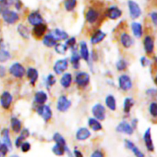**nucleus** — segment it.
I'll use <instances>...</instances> for the list:
<instances>
[{
	"mask_svg": "<svg viewBox=\"0 0 157 157\" xmlns=\"http://www.w3.org/2000/svg\"><path fill=\"white\" fill-rule=\"evenodd\" d=\"M90 157H104V153L100 150H95L93 153L91 154Z\"/></svg>",
	"mask_w": 157,
	"mask_h": 157,
	"instance_id": "nucleus-50",
	"label": "nucleus"
},
{
	"mask_svg": "<svg viewBox=\"0 0 157 157\" xmlns=\"http://www.w3.org/2000/svg\"><path fill=\"white\" fill-rule=\"evenodd\" d=\"M140 62H141V65H142L144 67H146V66H150V61L145 56H143L142 58H140Z\"/></svg>",
	"mask_w": 157,
	"mask_h": 157,
	"instance_id": "nucleus-48",
	"label": "nucleus"
},
{
	"mask_svg": "<svg viewBox=\"0 0 157 157\" xmlns=\"http://www.w3.org/2000/svg\"><path fill=\"white\" fill-rule=\"evenodd\" d=\"M65 152H67V155H68V157H74V155H72L70 149H68V147H67V146H65Z\"/></svg>",
	"mask_w": 157,
	"mask_h": 157,
	"instance_id": "nucleus-57",
	"label": "nucleus"
},
{
	"mask_svg": "<svg viewBox=\"0 0 157 157\" xmlns=\"http://www.w3.org/2000/svg\"><path fill=\"white\" fill-rule=\"evenodd\" d=\"M80 59H81V56L78 54V51L76 49L73 48V51H72V55L71 57V62L72 66L75 69H78L79 68L80 66Z\"/></svg>",
	"mask_w": 157,
	"mask_h": 157,
	"instance_id": "nucleus-26",
	"label": "nucleus"
},
{
	"mask_svg": "<svg viewBox=\"0 0 157 157\" xmlns=\"http://www.w3.org/2000/svg\"><path fill=\"white\" fill-rule=\"evenodd\" d=\"M147 95H156V89H149V90H147Z\"/></svg>",
	"mask_w": 157,
	"mask_h": 157,
	"instance_id": "nucleus-54",
	"label": "nucleus"
},
{
	"mask_svg": "<svg viewBox=\"0 0 157 157\" xmlns=\"http://www.w3.org/2000/svg\"><path fill=\"white\" fill-rule=\"evenodd\" d=\"M88 126H90V129L94 131H100L102 129V125L95 118H89L88 119Z\"/></svg>",
	"mask_w": 157,
	"mask_h": 157,
	"instance_id": "nucleus-31",
	"label": "nucleus"
},
{
	"mask_svg": "<svg viewBox=\"0 0 157 157\" xmlns=\"http://www.w3.org/2000/svg\"><path fill=\"white\" fill-rule=\"evenodd\" d=\"M29 135H30V133H29V129H23L22 130H21V135H20V136H21L23 139L28 138V137L29 136Z\"/></svg>",
	"mask_w": 157,
	"mask_h": 157,
	"instance_id": "nucleus-49",
	"label": "nucleus"
},
{
	"mask_svg": "<svg viewBox=\"0 0 157 157\" xmlns=\"http://www.w3.org/2000/svg\"><path fill=\"white\" fill-rule=\"evenodd\" d=\"M128 7L129 11H130V15L133 19L138 18L142 14V10L139 5L133 0H130L128 2Z\"/></svg>",
	"mask_w": 157,
	"mask_h": 157,
	"instance_id": "nucleus-4",
	"label": "nucleus"
},
{
	"mask_svg": "<svg viewBox=\"0 0 157 157\" xmlns=\"http://www.w3.org/2000/svg\"><path fill=\"white\" fill-rule=\"evenodd\" d=\"M125 145L127 146V149H129L130 150H131L133 152V154L135 155L136 157H144V154L141 152L139 149V148L133 143L129 139H125Z\"/></svg>",
	"mask_w": 157,
	"mask_h": 157,
	"instance_id": "nucleus-16",
	"label": "nucleus"
},
{
	"mask_svg": "<svg viewBox=\"0 0 157 157\" xmlns=\"http://www.w3.org/2000/svg\"><path fill=\"white\" fill-rule=\"evenodd\" d=\"M53 139H54V141L57 143V144H59V145H61V146H66V140L64 139V137H63L61 134L58 133V132L55 133V135H54V136H53Z\"/></svg>",
	"mask_w": 157,
	"mask_h": 157,
	"instance_id": "nucleus-38",
	"label": "nucleus"
},
{
	"mask_svg": "<svg viewBox=\"0 0 157 157\" xmlns=\"http://www.w3.org/2000/svg\"><path fill=\"white\" fill-rule=\"evenodd\" d=\"M20 147H21V152H27L31 149V144L29 142H22Z\"/></svg>",
	"mask_w": 157,
	"mask_h": 157,
	"instance_id": "nucleus-46",
	"label": "nucleus"
},
{
	"mask_svg": "<svg viewBox=\"0 0 157 157\" xmlns=\"http://www.w3.org/2000/svg\"><path fill=\"white\" fill-rule=\"evenodd\" d=\"M127 62L124 59H120L117 62V69L118 71H124L127 69Z\"/></svg>",
	"mask_w": 157,
	"mask_h": 157,
	"instance_id": "nucleus-43",
	"label": "nucleus"
},
{
	"mask_svg": "<svg viewBox=\"0 0 157 157\" xmlns=\"http://www.w3.org/2000/svg\"><path fill=\"white\" fill-rule=\"evenodd\" d=\"M106 106L111 111H115L117 109V101L113 95H108L105 99Z\"/></svg>",
	"mask_w": 157,
	"mask_h": 157,
	"instance_id": "nucleus-29",
	"label": "nucleus"
},
{
	"mask_svg": "<svg viewBox=\"0 0 157 157\" xmlns=\"http://www.w3.org/2000/svg\"><path fill=\"white\" fill-rule=\"evenodd\" d=\"M72 82V75L70 73H64L62 75L61 78V85L64 88V89H67V88L70 87V86L71 85Z\"/></svg>",
	"mask_w": 157,
	"mask_h": 157,
	"instance_id": "nucleus-30",
	"label": "nucleus"
},
{
	"mask_svg": "<svg viewBox=\"0 0 157 157\" xmlns=\"http://www.w3.org/2000/svg\"><path fill=\"white\" fill-rule=\"evenodd\" d=\"M0 157H1V156H0Z\"/></svg>",
	"mask_w": 157,
	"mask_h": 157,
	"instance_id": "nucleus-60",
	"label": "nucleus"
},
{
	"mask_svg": "<svg viewBox=\"0 0 157 157\" xmlns=\"http://www.w3.org/2000/svg\"><path fill=\"white\" fill-rule=\"evenodd\" d=\"M23 140H24V139H23L21 138V136H18V138H17L16 139H15V146H16L17 148H19L20 146H21V143H22Z\"/></svg>",
	"mask_w": 157,
	"mask_h": 157,
	"instance_id": "nucleus-52",
	"label": "nucleus"
},
{
	"mask_svg": "<svg viewBox=\"0 0 157 157\" xmlns=\"http://www.w3.org/2000/svg\"><path fill=\"white\" fill-rule=\"evenodd\" d=\"M34 99H35V103H37L38 104L42 105L48 100V95L44 91H38L35 93Z\"/></svg>",
	"mask_w": 157,
	"mask_h": 157,
	"instance_id": "nucleus-27",
	"label": "nucleus"
},
{
	"mask_svg": "<svg viewBox=\"0 0 157 157\" xmlns=\"http://www.w3.org/2000/svg\"><path fill=\"white\" fill-rule=\"evenodd\" d=\"M149 111H150V113L151 114V115H153L154 118H156L157 116V104L156 103H152L150 105Z\"/></svg>",
	"mask_w": 157,
	"mask_h": 157,
	"instance_id": "nucleus-44",
	"label": "nucleus"
},
{
	"mask_svg": "<svg viewBox=\"0 0 157 157\" xmlns=\"http://www.w3.org/2000/svg\"><path fill=\"white\" fill-rule=\"evenodd\" d=\"M12 100H13V98H12V94L6 91V92H3L0 96V105L3 109H8L10 108Z\"/></svg>",
	"mask_w": 157,
	"mask_h": 157,
	"instance_id": "nucleus-7",
	"label": "nucleus"
},
{
	"mask_svg": "<svg viewBox=\"0 0 157 157\" xmlns=\"http://www.w3.org/2000/svg\"><path fill=\"white\" fill-rule=\"evenodd\" d=\"M26 75H27L28 78L30 80L31 84H32V86H34L38 78V71H37V69L32 67L29 68V69H27V71H26Z\"/></svg>",
	"mask_w": 157,
	"mask_h": 157,
	"instance_id": "nucleus-20",
	"label": "nucleus"
},
{
	"mask_svg": "<svg viewBox=\"0 0 157 157\" xmlns=\"http://www.w3.org/2000/svg\"><path fill=\"white\" fill-rule=\"evenodd\" d=\"M131 29L133 31V33L136 38H141L143 35V27L142 25L136 22H133L131 24Z\"/></svg>",
	"mask_w": 157,
	"mask_h": 157,
	"instance_id": "nucleus-24",
	"label": "nucleus"
},
{
	"mask_svg": "<svg viewBox=\"0 0 157 157\" xmlns=\"http://www.w3.org/2000/svg\"><path fill=\"white\" fill-rule=\"evenodd\" d=\"M46 30H47V26H46V25L41 23V24L34 26L33 33L35 36L39 38V37H41L44 35Z\"/></svg>",
	"mask_w": 157,
	"mask_h": 157,
	"instance_id": "nucleus-28",
	"label": "nucleus"
},
{
	"mask_svg": "<svg viewBox=\"0 0 157 157\" xmlns=\"http://www.w3.org/2000/svg\"><path fill=\"white\" fill-rule=\"evenodd\" d=\"M85 18L87 22H89L90 24H93V23L96 22L97 20L99 18V12L96 9L90 8L86 12Z\"/></svg>",
	"mask_w": 157,
	"mask_h": 157,
	"instance_id": "nucleus-15",
	"label": "nucleus"
},
{
	"mask_svg": "<svg viewBox=\"0 0 157 157\" xmlns=\"http://www.w3.org/2000/svg\"><path fill=\"white\" fill-rule=\"evenodd\" d=\"M9 151V149L6 144L0 141V156L5 157L7 155L8 152Z\"/></svg>",
	"mask_w": 157,
	"mask_h": 157,
	"instance_id": "nucleus-42",
	"label": "nucleus"
},
{
	"mask_svg": "<svg viewBox=\"0 0 157 157\" xmlns=\"http://www.w3.org/2000/svg\"><path fill=\"white\" fill-rule=\"evenodd\" d=\"M43 44L47 47H53L57 44V41L55 38H54L53 35L52 34H48V35H44V38H43Z\"/></svg>",
	"mask_w": 157,
	"mask_h": 157,
	"instance_id": "nucleus-32",
	"label": "nucleus"
},
{
	"mask_svg": "<svg viewBox=\"0 0 157 157\" xmlns=\"http://www.w3.org/2000/svg\"><path fill=\"white\" fill-rule=\"evenodd\" d=\"M138 123V120L136 119H134L133 120H132V127L133 128H136V125H137Z\"/></svg>",
	"mask_w": 157,
	"mask_h": 157,
	"instance_id": "nucleus-58",
	"label": "nucleus"
},
{
	"mask_svg": "<svg viewBox=\"0 0 157 157\" xmlns=\"http://www.w3.org/2000/svg\"><path fill=\"white\" fill-rule=\"evenodd\" d=\"M37 112L38 115L42 117L44 121H49L52 117V111L49 106H46V105L40 106L37 109Z\"/></svg>",
	"mask_w": 157,
	"mask_h": 157,
	"instance_id": "nucleus-9",
	"label": "nucleus"
},
{
	"mask_svg": "<svg viewBox=\"0 0 157 157\" xmlns=\"http://www.w3.org/2000/svg\"><path fill=\"white\" fill-rule=\"evenodd\" d=\"M9 73L15 78H22L25 73L24 66L19 62H15L9 67Z\"/></svg>",
	"mask_w": 157,
	"mask_h": 157,
	"instance_id": "nucleus-2",
	"label": "nucleus"
},
{
	"mask_svg": "<svg viewBox=\"0 0 157 157\" xmlns=\"http://www.w3.org/2000/svg\"><path fill=\"white\" fill-rule=\"evenodd\" d=\"M144 49L147 54H152L154 51V41L151 36H146L144 40Z\"/></svg>",
	"mask_w": 157,
	"mask_h": 157,
	"instance_id": "nucleus-17",
	"label": "nucleus"
},
{
	"mask_svg": "<svg viewBox=\"0 0 157 157\" xmlns=\"http://www.w3.org/2000/svg\"><path fill=\"white\" fill-rule=\"evenodd\" d=\"M6 75V69L4 66H0V77H3Z\"/></svg>",
	"mask_w": 157,
	"mask_h": 157,
	"instance_id": "nucleus-55",
	"label": "nucleus"
},
{
	"mask_svg": "<svg viewBox=\"0 0 157 157\" xmlns=\"http://www.w3.org/2000/svg\"><path fill=\"white\" fill-rule=\"evenodd\" d=\"M11 58V55L8 51L2 49H0V62H6Z\"/></svg>",
	"mask_w": 157,
	"mask_h": 157,
	"instance_id": "nucleus-39",
	"label": "nucleus"
},
{
	"mask_svg": "<svg viewBox=\"0 0 157 157\" xmlns=\"http://www.w3.org/2000/svg\"><path fill=\"white\" fill-rule=\"evenodd\" d=\"M105 15L107 18L110 19H117L122 15V11L117 6H111L107 9Z\"/></svg>",
	"mask_w": 157,
	"mask_h": 157,
	"instance_id": "nucleus-12",
	"label": "nucleus"
},
{
	"mask_svg": "<svg viewBox=\"0 0 157 157\" xmlns=\"http://www.w3.org/2000/svg\"><path fill=\"white\" fill-rule=\"evenodd\" d=\"M10 157H19V156H18V155H11Z\"/></svg>",
	"mask_w": 157,
	"mask_h": 157,
	"instance_id": "nucleus-59",
	"label": "nucleus"
},
{
	"mask_svg": "<svg viewBox=\"0 0 157 157\" xmlns=\"http://www.w3.org/2000/svg\"><path fill=\"white\" fill-rule=\"evenodd\" d=\"M17 31H18V34L21 35L22 38L28 39L29 38V30L25 26L22 24L18 25V27H17Z\"/></svg>",
	"mask_w": 157,
	"mask_h": 157,
	"instance_id": "nucleus-34",
	"label": "nucleus"
},
{
	"mask_svg": "<svg viewBox=\"0 0 157 157\" xmlns=\"http://www.w3.org/2000/svg\"><path fill=\"white\" fill-rule=\"evenodd\" d=\"M121 42L124 48H130L133 44V40L128 33H123L121 36Z\"/></svg>",
	"mask_w": 157,
	"mask_h": 157,
	"instance_id": "nucleus-23",
	"label": "nucleus"
},
{
	"mask_svg": "<svg viewBox=\"0 0 157 157\" xmlns=\"http://www.w3.org/2000/svg\"><path fill=\"white\" fill-rule=\"evenodd\" d=\"M65 45L67 46V48L70 47L73 49V48H75V45H76V38L75 37H71V38H68V39H67Z\"/></svg>",
	"mask_w": 157,
	"mask_h": 157,
	"instance_id": "nucleus-47",
	"label": "nucleus"
},
{
	"mask_svg": "<svg viewBox=\"0 0 157 157\" xmlns=\"http://www.w3.org/2000/svg\"><path fill=\"white\" fill-rule=\"evenodd\" d=\"M150 17H151V19L153 21V22L154 23L155 26H156L157 24V13L156 12H153L152 13H150Z\"/></svg>",
	"mask_w": 157,
	"mask_h": 157,
	"instance_id": "nucleus-51",
	"label": "nucleus"
},
{
	"mask_svg": "<svg viewBox=\"0 0 157 157\" xmlns=\"http://www.w3.org/2000/svg\"><path fill=\"white\" fill-rule=\"evenodd\" d=\"M134 105V101L132 98H126L124 99V111L125 113H129L131 110L132 107Z\"/></svg>",
	"mask_w": 157,
	"mask_h": 157,
	"instance_id": "nucleus-35",
	"label": "nucleus"
},
{
	"mask_svg": "<svg viewBox=\"0 0 157 157\" xmlns=\"http://www.w3.org/2000/svg\"><path fill=\"white\" fill-rule=\"evenodd\" d=\"M77 6V0H64V8L68 12H71Z\"/></svg>",
	"mask_w": 157,
	"mask_h": 157,
	"instance_id": "nucleus-37",
	"label": "nucleus"
},
{
	"mask_svg": "<svg viewBox=\"0 0 157 157\" xmlns=\"http://www.w3.org/2000/svg\"><path fill=\"white\" fill-rule=\"evenodd\" d=\"M54 38L56 41H61V40H66L68 38V34L64 31L61 30L59 29H55V30L51 32Z\"/></svg>",
	"mask_w": 157,
	"mask_h": 157,
	"instance_id": "nucleus-22",
	"label": "nucleus"
},
{
	"mask_svg": "<svg viewBox=\"0 0 157 157\" xmlns=\"http://www.w3.org/2000/svg\"><path fill=\"white\" fill-rule=\"evenodd\" d=\"M65 146H61V145L57 144L56 143V144L52 147V152H53L54 154H55L56 155L61 156V155H63L65 153Z\"/></svg>",
	"mask_w": 157,
	"mask_h": 157,
	"instance_id": "nucleus-36",
	"label": "nucleus"
},
{
	"mask_svg": "<svg viewBox=\"0 0 157 157\" xmlns=\"http://www.w3.org/2000/svg\"><path fill=\"white\" fill-rule=\"evenodd\" d=\"M106 33L104 32L101 30H98L97 32H95L94 33V35L91 36V38H90V42L93 45H96L100 43L101 42H102L103 40L106 37Z\"/></svg>",
	"mask_w": 157,
	"mask_h": 157,
	"instance_id": "nucleus-21",
	"label": "nucleus"
},
{
	"mask_svg": "<svg viewBox=\"0 0 157 157\" xmlns=\"http://www.w3.org/2000/svg\"><path fill=\"white\" fill-rule=\"evenodd\" d=\"M28 21L32 26H37L43 22V18L38 12H32L28 16Z\"/></svg>",
	"mask_w": 157,
	"mask_h": 157,
	"instance_id": "nucleus-14",
	"label": "nucleus"
},
{
	"mask_svg": "<svg viewBox=\"0 0 157 157\" xmlns=\"http://www.w3.org/2000/svg\"><path fill=\"white\" fill-rule=\"evenodd\" d=\"M14 3V0H0V13Z\"/></svg>",
	"mask_w": 157,
	"mask_h": 157,
	"instance_id": "nucleus-40",
	"label": "nucleus"
},
{
	"mask_svg": "<svg viewBox=\"0 0 157 157\" xmlns=\"http://www.w3.org/2000/svg\"><path fill=\"white\" fill-rule=\"evenodd\" d=\"M116 129L117 132L127 134V135H132L133 133V128L132 127L131 125H130L125 121H123L121 123H119V125L117 126Z\"/></svg>",
	"mask_w": 157,
	"mask_h": 157,
	"instance_id": "nucleus-13",
	"label": "nucleus"
},
{
	"mask_svg": "<svg viewBox=\"0 0 157 157\" xmlns=\"http://www.w3.org/2000/svg\"><path fill=\"white\" fill-rule=\"evenodd\" d=\"M80 56L85 61H88L90 58V52L88 47L85 42L82 41L80 43Z\"/></svg>",
	"mask_w": 157,
	"mask_h": 157,
	"instance_id": "nucleus-19",
	"label": "nucleus"
},
{
	"mask_svg": "<svg viewBox=\"0 0 157 157\" xmlns=\"http://www.w3.org/2000/svg\"><path fill=\"white\" fill-rule=\"evenodd\" d=\"M92 114L98 120H104L106 117L105 107L101 103H97L92 108Z\"/></svg>",
	"mask_w": 157,
	"mask_h": 157,
	"instance_id": "nucleus-5",
	"label": "nucleus"
},
{
	"mask_svg": "<svg viewBox=\"0 0 157 157\" xmlns=\"http://www.w3.org/2000/svg\"><path fill=\"white\" fill-rule=\"evenodd\" d=\"M71 106V102L65 96L61 95L57 102V109L60 112H66Z\"/></svg>",
	"mask_w": 157,
	"mask_h": 157,
	"instance_id": "nucleus-6",
	"label": "nucleus"
},
{
	"mask_svg": "<svg viewBox=\"0 0 157 157\" xmlns=\"http://www.w3.org/2000/svg\"><path fill=\"white\" fill-rule=\"evenodd\" d=\"M91 133H90V130L85 127L80 128L76 132V139L80 141H83V140H86L90 136Z\"/></svg>",
	"mask_w": 157,
	"mask_h": 157,
	"instance_id": "nucleus-18",
	"label": "nucleus"
},
{
	"mask_svg": "<svg viewBox=\"0 0 157 157\" xmlns=\"http://www.w3.org/2000/svg\"><path fill=\"white\" fill-rule=\"evenodd\" d=\"M67 67H68V62L66 58H63V59L58 60L55 63L53 69L57 75H60L62 74L67 69Z\"/></svg>",
	"mask_w": 157,
	"mask_h": 157,
	"instance_id": "nucleus-10",
	"label": "nucleus"
},
{
	"mask_svg": "<svg viewBox=\"0 0 157 157\" xmlns=\"http://www.w3.org/2000/svg\"><path fill=\"white\" fill-rule=\"evenodd\" d=\"M21 6H22V4H21V2H20V0H16V2H15V7H16V9H18V10H19V9H21Z\"/></svg>",
	"mask_w": 157,
	"mask_h": 157,
	"instance_id": "nucleus-56",
	"label": "nucleus"
},
{
	"mask_svg": "<svg viewBox=\"0 0 157 157\" xmlns=\"http://www.w3.org/2000/svg\"><path fill=\"white\" fill-rule=\"evenodd\" d=\"M1 15L2 17V19L9 25L14 24V23L18 22V19H19V15H18L17 12L9 10L8 9L3 10L1 12Z\"/></svg>",
	"mask_w": 157,
	"mask_h": 157,
	"instance_id": "nucleus-1",
	"label": "nucleus"
},
{
	"mask_svg": "<svg viewBox=\"0 0 157 157\" xmlns=\"http://www.w3.org/2000/svg\"><path fill=\"white\" fill-rule=\"evenodd\" d=\"M118 83H119V87L124 91L130 90L133 86L131 78L127 75H121L118 78Z\"/></svg>",
	"mask_w": 157,
	"mask_h": 157,
	"instance_id": "nucleus-8",
	"label": "nucleus"
},
{
	"mask_svg": "<svg viewBox=\"0 0 157 157\" xmlns=\"http://www.w3.org/2000/svg\"><path fill=\"white\" fill-rule=\"evenodd\" d=\"M11 126H12V130L16 132V133H18L21 129V121L16 117H12V119H11Z\"/></svg>",
	"mask_w": 157,
	"mask_h": 157,
	"instance_id": "nucleus-33",
	"label": "nucleus"
},
{
	"mask_svg": "<svg viewBox=\"0 0 157 157\" xmlns=\"http://www.w3.org/2000/svg\"><path fill=\"white\" fill-rule=\"evenodd\" d=\"M75 83L80 87H86L90 83V75L85 72H78L75 76Z\"/></svg>",
	"mask_w": 157,
	"mask_h": 157,
	"instance_id": "nucleus-3",
	"label": "nucleus"
},
{
	"mask_svg": "<svg viewBox=\"0 0 157 157\" xmlns=\"http://www.w3.org/2000/svg\"><path fill=\"white\" fill-rule=\"evenodd\" d=\"M55 51H56L57 53L63 55V54H64L66 52H67V47L65 44L57 43V44L55 46Z\"/></svg>",
	"mask_w": 157,
	"mask_h": 157,
	"instance_id": "nucleus-41",
	"label": "nucleus"
},
{
	"mask_svg": "<svg viewBox=\"0 0 157 157\" xmlns=\"http://www.w3.org/2000/svg\"><path fill=\"white\" fill-rule=\"evenodd\" d=\"M2 142L4 144H6L11 150L12 148V144L10 139V136H9V131L8 129H4L2 131Z\"/></svg>",
	"mask_w": 157,
	"mask_h": 157,
	"instance_id": "nucleus-25",
	"label": "nucleus"
},
{
	"mask_svg": "<svg viewBox=\"0 0 157 157\" xmlns=\"http://www.w3.org/2000/svg\"><path fill=\"white\" fill-rule=\"evenodd\" d=\"M74 156L75 157H84V155H83V153L81 152V151L78 150V149H75V150H74Z\"/></svg>",
	"mask_w": 157,
	"mask_h": 157,
	"instance_id": "nucleus-53",
	"label": "nucleus"
},
{
	"mask_svg": "<svg viewBox=\"0 0 157 157\" xmlns=\"http://www.w3.org/2000/svg\"><path fill=\"white\" fill-rule=\"evenodd\" d=\"M144 140L148 151H150V152H153L155 147L154 145H153V139H152L151 129H150V128H148V129L145 131V132H144Z\"/></svg>",
	"mask_w": 157,
	"mask_h": 157,
	"instance_id": "nucleus-11",
	"label": "nucleus"
},
{
	"mask_svg": "<svg viewBox=\"0 0 157 157\" xmlns=\"http://www.w3.org/2000/svg\"><path fill=\"white\" fill-rule=\"evenodd\" d=\"M55 83H56V78L53 75L50 74L49 75H48L47 78H46V86H52L55 84Z\"/></svg>",
	"mask_w": 157,
	"mask_h": 157,
	"instance_id": "nucleus-45",
	"label": "nucleus"
}]
</instances>
